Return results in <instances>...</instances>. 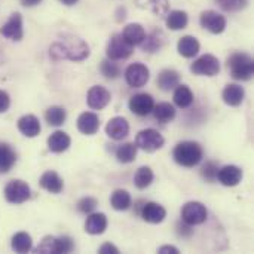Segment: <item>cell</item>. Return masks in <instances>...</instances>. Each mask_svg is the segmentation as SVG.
Listing matches in <instances>:
<instances>
[{
	"instance_id": "obj_1",
	"label": "cell",
	"mask_w": 254,
	"mask_h": 254,
	"mask_svg": "<svg viewBox=\"0 0 254 254\" xmlns=\"http://www.w3.org/2000/svg\"><path fill=\"white\" fill-rule=\"evenodd\" d=\"M51 57L54 60L82 61L89 55V46L76 36H64L63 40L51 46Z\"/></svg>"
},
{
	"instance_id": "obj_2",
	"label": "cell",
	"mask_w": 254,
	"mask_h": 254,
	"mask_svg": "<svg viewBox=\"0 0 254 254\" xmlns=\"http://www.w3.org/2000/svg\"><path fill=\"white\" fill-rule=\"evenodd\" d=\"M173 156L179 165L186 168H193L202 161L204 152L196 141H182L174 147Z\"/></svg>"
},
{
	"instance_id": "obj_3",
	"label": "cell",
	"mask_w": 254,
	"mask_h": 254,
	"mask_svg": "<svg viewBox=\"0 0 254 254\" xmlns=\"http://www.w3.org/2000/svg\"><path fill=\"white\" fill-rule=\"evenodd\" d=\"M228 68L237 80H250L254 73L253 58L249 54L238 52L228 60Z\"/></svg>"
},
{
	"instance_id": "obj_4",
	"label": "cell",
	"mask_w": 254,
	"mask_h": 254,
	"mask_svg": "<svg viewBox=\"0 0 254 254\" xmlns=\"http://www.w3.org/2000/svg\"><path fill=\"white\" fill-rule=\"evenodd\" d=\"M164 143H165L164 137L156 129H152V128L140 131L137 134V138H135L137 149H141V150L149 152V153L159 150L164 146Z\"/></svg>"
},
{
	"instance_id": "obj_5",
	"label": "cell",
	"mask_w": 254,
	"mask_h": 254,
	"mask_svg": "<svg viewBox=\"0 0 254 254\" xmlns=\"http://www.w3.org/2000/svg\"><path fill=\"white\" fill-rule=\"evenodd\" d=\"M30 196H31L30 186L22 180H12L4 188V198L10 204H15V205L22 204L28 201Z\"/></svg>"
},
{
	"instance_id": "obj_6",
	"label": "cell",
	"mask_w": 254,
	"mask_h": 254,
	"mask_svg": "<svg viewBox=\"0 0 254 254\" xmlns=\"http://www.w3.org/2000/svg\"><path fill=\"white\" fill-rule=\"evenodd\" d=\"M132 49H134V46L129 45V43L124 39L122 34H115V36L110 39L109 45H107L106 54H107L109 60H112V61H119V60H127L128 57H131Z\"/></svg>"
},
{
	"instance_id": "obj_7",
	"label": "cell",
	"mask_w": 254,
	"mask_h": 254,
	"mask_svg": "<svg viewBox=\"0 0 254 254\" xmlns=\"http://www.w3.org/2000/svg\"><path fill=\"white\" fill-rule=\"evenodd\" d=\"M207 216H208V211L205 205L196 201L188 202L182 210V220L190 226L202 225L207 220Z\"/></svg>"
},
{
	"instance_id": "obj_8",
	"label": "cell",
	"mask_w": 254,
	"mask_h": 254,
	"mask_svg": "<svg viewBox=\"0 0 254 254\" xmlns=\"http://www.w3.org/2000/svg\"><path fill=\"white\" fill-rule=\"evenodd\" d=\"M190 70L198 76H217L220 71V63L214 55L205 54L199 57L190 67Z\"/></svg>"
},
{
	"instance_id": "obj_9",
	"label": "cell",
	"mask_w": 254,
	"mask_h": 254,
	"mask_svg": "<svg viewBox=\"0 0 254 254\" xmlns=\"http://www.w3.org/2000/svg\"><path fill=\"white\" fill-rule=\"evenodd\" d=\"M149 77H150V71L141 63H134L128 65V68L125 70V80L132 88L144 86L149 82Z\"/></svg>"
},
{
	"instance_id": "obj_10",
	"label": "cell",
	"mask_w": 254,
	"mask_h": 254,
	"mask_svg": "<svg viewBox=\"0 0 254 254\" xmlns=\"http://www.w3.org/2000/svg\"><path fill=\"white\" fill-rule=\"evenodd\" d=\"M199 21L201 25L213 34H220L226 28V18L216 10H204Z\"/></svg>"
},
{
	"instance_id": "obj_11",
	"label": "cell",
	"mask_w": 254,
	"mask_h": 254,
	"mask_svg": "<svg viewBox=\"0 0 254 254\" xmlns=\"http://www.w3.org/2000/svg\"><path fill=\"white\" fill-rule=\"evenodd\" d=\"M155 101L149 94H135L129 100V110L137 116H147L153 112Z\"/></svg>"
},
{
	"instance_id": "obj_12",
	"label": "cell",
	"mask_w": 254,
	"mask_h": 254,
	"mask_svg": "<svg viewBox=\"0 0 254 254\" xmlns=\"http://www.w3.org/2000/svg\"><path fill=\"white\" fill-rule=\"evenodd\" d=\"M112 100V95L110 92L104 88V86H92L89 91H88V95H86V103L91 109L94 110H101L104 109Z\"/></svg>"
},
{
	"instance_id": "obj_13",
	"label": "cell",
	"mask_w": 254,
	"mask_h": 254,
	"mask_svg": "<svg viewBox=\"0 0 254 254\" xmlns=\"http://www.w3.org/2000/svg\"><path fill=\"white\" fill-rule=\"evenodd\" d=\"M0 33L9 39V40H21L24 36V28H22V18L21 13L15 12L10 15V18L6 21V24L0 28Z\"/></svg>"
},
{
	"instance_id": "obj_14",
	"label": "cell",
	"mask_w": 254,
	"mask_h": 254,
	"mask_svg": "<svg viewBox=\"0 0 254 254\" xmlns=\"http://www.w3.org/2000/svg\"><path fill=\"white\" fill-rule=\"evenodd\" d=\"M140 216L143 217L144 222L158 225V223H161V222L165 220L167 210L162 205L156 204V202H147V204L143 205V208L140 211Z\"/></svg>"
},
{
	"instance_id": "obj_15",
	"label": "cell",
	"mask_w": 254,
	"mask_h": 254,
	"mask_svg": "<svg viewBox=\"0 0 254 254\" xmlns=\"http://www.w3.org/2000/svg\"><path fill=\"white\" fill-rule=\"evenodd\" d=\"M217 179H219V182L223 186L234 188V186L241 183V180H243V170L235 167V165H226V167L219 170Z\"/></svg>"
},
{
	"instance_id": "obj_16",
	"label": "cell",
	"mask_w": 254,
	"mask_h": 254,
	"mask_svg": "<svg viewBox=\"0 0 254 254\" xmlns=\"http://www.w3.org/2000/svg\"><path fill=\"white\" fill-rule=\"evenodd\" d=\"M106 132L110 138L119 141L122 138H125L129 132V124L127 122L125 118H121V116H116L113 119L109 121L107 127H106Z\"/></svg>"
},
{
	"instance_id": "obj_17",
	"label": "cell",
	"mask_w": 254,
	"mask_h": 254,
	"mask_svg": "<svg viewBox=\"0 0 254 254\" xmlns=\"http://www.w3.org/2000/svg\"><path fill=\"white\" fill-rule=\"evenodd\" d=\"M100 128V119L92 112H85L77 119V129L85 135H94Z\"/></svg>"
},
{
	"instance_id": "obj_18",
	"label": "cell",
	"mask_w": 254,
	"mask_h": 254,
	"mask_svg": "<svg viewBox=\"0 0 254 254\" xmlns=\"http://www.w3.org/2000/svg\"><path fill=\"white\" fill-rule=\"evenodd\" d=\"M107 229V217L103 213H91L88 214L85 231L91 235H101Z\"/></svg>"
},
{
	"instance_id": "obj_19",
	"label": "cell",
	"mask_w": 254,
	"mask_h": 254,
	"mask_svg": "<svg viewBox=\"0 0 254 254\" xmlns=\"http://www.w3.org/2000/svg\"><path fill=\"white\" fill-rule=\"evenodd\" d=\"M223 101L231 106V107H237L240 106L243 101H244V97H246V91L243 86L240 85H235V83H229L226 85V88L223 89Z\"/></svg>"
},
{
	"instance_id": "obj_20",
	"label": "cell",
	"mask_w": 254,
	"mask_h": 254,
	"mask_svg": "<svg viewBox=\"0 0 254 254\" xmlns=\"http://www.w3.org/2000/svg\"><path fill=\"white\" fill-rule=\"evenodd\" d=\"M18 129L25 137H36L40 134V122L34 115H25L18 121Z\"/></svg>"
},
{
	"instance_id": "obj_21",
	"label": "cell",
	"mask_w": 254,
	"mask_h": 254,
	"mask_svg": "<svg viewBox=\"0 0 254 254\" xmlns=\"http://www.w3.org/2000/svg\"><path fill=\"white\" fill-rule=\"evenodd\" d=\"M70 144H71V140H70L68 134H65L64 131H55L48 138V147L54 153H63V152H65L70 147Z\"/></svg>"
},
{
	"instance_id": "obj_22",
	"label": "cell",
	"mask_w": 254,
	"mask_h": 254,
	"mask_svg": "<svg viewBox=\"0 0 254 254\" xmlns=\"http://www.w3.org/2000/svg\"><path fill=\"white\" fill-rule=\"evenodd\" d=\"M40 186L51 193H60L64 188V183L55 171H46L40 177Z\"/></svg>"
},
{
	"instance_id": "obj_23",
	"label": "cell",
	"mask_w": 254,
	"mask_h": 254,
	"mask_svg": "<svg viewBox=\"0 0 254 254\" xmlns=\"http://www.w3.org/2000/svg\"><path fill=\"white\" fill-rule=\"evenodd\" d=\"M124 39L132 45V46H137V45H141L144 37H146V30L140 25V24H128L125 28H124V33H122Z\"/></svg>"
},
{
	"instance_id": "obj_24",
	"label": "cell",
	"mask_w": 254,
	"mask_h": 254,
	"mask_svg": "<svg viewBox=\"0 0 254 254\" xmlns=\"http://www.w3.org/2000/svg\"><path fill=\"white\" fill-rule=\"evenodd\" d=\"M179 54L185 58H192L199 52V42L193 36H185L177 43Z\"/></svg>"
},
{
	"instance_id": "obj_25",
	"label": "cell",
	"mask_w": 254,
	"mask_h": 254,
	"mask_svg": "<svg viewBox=\"0 0 254 254\" xmlns=\"http://www.w3.org/2000/svg\"><path fill=\"white\" fill-rule=\"evenodd\" d=\"M16 162V155L6 143H0V174H6Z\"/></svg>"
},
{
	"instance_id": "obj_26",
	"label": "cell",
	"mask_w": 254,
	"mask_h": 254,
	"mask_svg": "<svg viewBox=\"0 0 254 254\" xmlns=\"http://www.w3.org/2000/svg\"><path fill=\"white\" fill-rule=\"evenodd\" d=\"M173 98H174V104L180 109H188L193 104V92L186 85H177Z\"/></svg>"
},
{
	"instance_id": "obj_27",
	"label": "cell",
	"mask_w": 254,
	"mask_h": 254,
	"mask_svg": "<svg viewBox=\"0 0 254 254\" xmlns=\"http://www.w3.org/2000/svg\"><path fill=\"white\" fill-rule=\"evenodd\" d=\"M73 249H74V244L70 237H65V235L60 238L49 237V253L67 254L71 253Z\"/></svg>"
},
{
	"instance_id": "obj_28",
	"label": "cell",
	"mask_w": 254,
	"mask_h": 254,
	"mask_svg": "<svg viewBox=\"0 0 254 254\" xmlns=\"http://www.w3.org/2000/svg\"><path fill=\"white\" fill-rule=\"evenodd\" d=\"M177 85H180V74L176 70H162L161 74L158 76V86L162 91H171Z\"/></svg>"
},
{
	"instance_id": "obj_29",
	"label": "cell",
	"mask_w": 254,
	"mask_h": 254,
	"mask_svg": "<svg viewBox=\"0 0 254 254\" xmlns=\"http://www.w3.org/2000/svg\"><path fill=\"white\" fill-rule=\"evenodd\" d=\"M131 195L124 190V189H118L112 193V198H110V204L112 207L116 210V211H125L131 207Z\"/></svg>"
},
{
	"instance_id": "obj_30",
	"label": "cell",
	"mask_w": 254,
	"mask_h": 254,
	"mask_svg": "<svg viewBox=\"0 0 254 254\" xmlns=\"http://www.w3.org/2000/svg\"><path fill=\"white\" fill-rule=\"evenodd\" d=\"M153 113L156 121H159L161 124H168L176 118V109L170 103H159L153 107Z\"/></svg>"
},
{
	"instance_id": "obj_31",
	"label": "cell",
	"mask_w": 254,
	"mask_h": 254,
	"mask_svg": "<svg viewBox=\"0 0 254 254\" xmlns=\"http://www.w3.org/2000/svg\"><path fill=\"white\" fill-rule=\"evenodd\" d=\"M188 22L189 18L185 10H171L167 16V25L170 30H183Z\"/></svg>"
},
{
	"instance_id": "obj_32",
	"label": "cell",
	"mask_w": 254,
	"mask_h": 254,
	"mask_svg": "<svg viewBox=\"0 0 254 254\" xmlns=\"http://www.w3.org/2000/svg\"><path fill=\"white\" fill-rule=\"evenodd\" d=\"M116 158L122 164H131L137 158V146L134 143H125L121 144L116 149Z\"/></svg>"
},
{
	"instance_id": "obj_33",
	"label": "cell",
	"mask_w": 254,
	"mask_h": 254,
	"mask_svg": "<svg viewBox=\"0 0 254 254\" xmlns=\"http://www.w3.org/2000/svg\"><path fill=\"white\" fill-rule=\"evenodd\" d=\"M33 247L31 237L25 232H18L12 238V250L15 253H28Z\"/></svg>"
},
{
	"instance_id": "obj_34",
	"label": "cell",
	"mask_w": 254,
	"mask_h": 254,
	"mask_svg": "<svg viewBox=\"0 0 254 254\" xmlns=\"http://www.w3.org/2000/svg\"><path fill=\"white\" fill-rule=\"evenodd\" d=\"M153 179H155L153 171L149 167H141L137 170V173L134 176V185L138 189H146L152 185Z\"/></svg>"
},
{
	"instance_id": "obj_35",
	"label": "cell",
	"mask_w": 254,
	"mask_h": 254,
	"mask_svg": "<svg viewBox=\"0 0 254 254\" xmlns=\"http://www.w3.org/2000/svg\"><path fill=\"white\" fill-rule=\"evenodd\" d=\"M46 122L52 127H61L64 122H65V118H67V112L63 109V107H58V106H54V107H49L46 110Z\"/></svg>"
},
{
	"instance_id": "obj_36",
	"label": "cell",
	"mask_w": 254,
	"mask_h": 254,
	"mask_svg": "<svg viewBox=\"0 0 254 254\" xmlns=\"http://www.w3.org/2000/svg\"><path fill=\"white\" fill-rule=\"evenodd\" d=\"M138 4L141 7L152 10L155 15H159V16L168 12V0H138Z\"/></svg>"
},
{
	"instance_id": "obj_37",
	"label": "cell",
	"mask_w": 254,
	"mask_h": 254,
	"mask_svg": "<svg viewBox=\"0 0 254 254\" xmlns=\"http://www.w3.org/2000/svg\"><path fill=\"white\" fill-rule=\"evenodd\" d=\"M100 70H101L103 76L107 77V79H116V77H119V74H121L119 65L115 64V63H112V60H110V61H109V60L103 61L101 65H100Z\"/></svg>"
},
{
	"instance_id": "obj_38",
	"label": "cell",
	"mask_w": 254,
	"mask_h": 254,
	"mask_svg": "<svg viewBox=\"0 0 254 254\" xmlns=\"http://www.w3.org/2000/svg\"><path fill=\"white\" fill-rule=\"evenodd\" d=\"M98 202L95 198H91V196H86V198H82L79 202H77V210L83 214H91L95 211Z\"/></svg>"
},
{
	"instance_id": "obj_39",
	"label": "cell",
	"mask_w": 254,
	"mask_h": 254,
	"mask_svg": "<svg viewBox=\"0 0 254 254\" xmlns=\"http://www.w3.org/2000/svg\"><path fill=\"white\" fill-rule=\"evenodd\" d=\"M249 0H217V3L225 9V10H231V12H237L241 10L247 6Z\"/></svg>"
},
{
	"instance_id": "obj_40",
	"label": "cell",
	"mask_w": 254,
	"mask_h": 254,
	"mask_svg": "<svg viewBox=\"0 0 254 254\" xmlns=\"http://www.w3.org/2000/svg\"><path fill=\"white\" fill-rule=\"evenodd\" d=\"M143 49L144 51H147V52H155V51H158L159 48H161V39L158 37V34L155 33V34H150L149 37H147V34H146V37H144V40H143Z\"/></svg>"
},
{
	"instance_id": "obj_41",
	"label": "cell",
	"mask_w": 254,
	"mask_h": 254,
	"mask_svg": "<svg viewBox=\"0 0 254 254\" xmlns=\"http://www.w3.org/2000/svg\"><path fill=\"white\" fill-rule=\"evenodd\" d=\"M217 165L214 162H207L204 167H202V176L208 180V182H214L217 179Z\"/></svg>"
},
{
	"instance_id": "obj_42",
	"label": "cell",
	"mask_w": 254,
	"mask_h": 254,
	"mask_svg": "<svg viewBox=\"0 0 254 254\" xmlns=\"http://www.w3.org/2000/svg\"><path fill=\"white\" fill-rule=\"evenodd\" d=\"M10 106V98L7 95V92L0 89V113H4Z\"/></svg>"
},
{
	"instance_id": "obj_43",
	"label": "cell",
	"mask_w": 254,
	"mask_h": 254,
	"mask_svg": "<svg viewBox=\"0 0 254 254\" xmlns=\"http://www.w3.org/2000/svg\"><path fill=\"white\" fill-rule=\"evenodd\" d=\"M98 253L101 254H118L119 253V250H118V247H115L113 244H110V243H106V244H103L100 249H98Z\"/></svg>"
},
{
	"instance_id": "obj_44",
	"label": "cell",
	"mask_w": 254,
	"mask_h": 254,
	"mask_svg": "<svg viewBox=\"0 0 254 254\" xmlns=\"http://www.w3.org/2000/svg\"><path fill=\"white\" fill-rule=\"evenodd\" d=\"M158 253L165 254V253H173V254H179V249L173 247V246H164L158 250Z\"/></svg>"
},
{
	"instance_id": "obj_45",
	"label": "cell",
	"mask_w": 254,
	"mask_h": 254,
	"mask_svg": "<svg viewBox=\"0 0 254 254\" xmlns=\"http://www.w3.org/2000/svg\"><path fill=\"white\" fill-rule=\"evenodd\" d=\"M42 0H21V3L24 4V6H36V4H39Z\"/></svg>"
},
{
	"instance_id": "obj_46",
	"label": "cell",
	"mask_w": 254,
	"mask_h": 254,
	"mask_svg": "<svg viewBox=\"0 0 254 254\" xmlns=\"http://www.w3.org/2000/svg\"><path fill=\"white\" fill-rule=\"evenodd\" d=\"M61 3H64L65 6H73L74 3H77V0H60Z\"/></svg>"
}]
</instances>
